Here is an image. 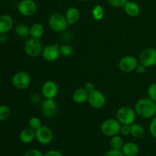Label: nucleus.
Here are the masks:
<instances>
[{
    "instance_id": "obj_22",
    "label": "nucleus",
    "mask_w": 156,
    "mask_h": 156,
    "mask_svg": "<svg viewBox=\"0 0 156 156\" xmlns=\"http://www.w3.org/2000/svg\"><path fill=\"white\" fill-rule=\"evenodd\" d=\"M15 33L18 37L26 38L30 36V27L27 24H18L15 29Z\"/></svg>"
},
{
    "instance_id": "obj_5",
    "label": "nucleus",
    "mask_w": 156,
    "mask_h": 156,
    "mask_svg": "<svg viewBox=\"0 0 156 156\" xmlns=\"http://www.w3.org/2000/svg\"><path fill=\"white\" fill-rule=\"evenodd\" d=\"M43 44L40 39L30 37L27 40L24 45V50L27 56L36 57L41 55L43 51Z\"/></svg>"
},
{
    "instance_id": "obj_37",
    "label": "nucleus",
    "mask_w": 156,
    "mask_h": 156,
    "mask_svg": "<svg viewBox=\"0 0 156 156\" xmlns=\"http://www.w3.org/2000/svg\"><path fill=\"white\" fill-rule=\"evenodd\" d=\"M84 88H85V89L88 91V92H91V91H94V90L95 89V86H94V83H92V82H86Z\"/></svg>"
},
{
    "instance_id": "obj_10",
    "label": "nucleus",
    "mask_w": 156,
    "mask_h": 156,
    "mask_svg": "<svg viewBox=\"0 0 156 156\" xmlns=\"http://www.w3.org/2000/svg\"><path fill=\"white\" fill-rule=\"evenodd\" d=\"M36 140L39 143L42 145H48L52 142L53 139V133L50 128L47 126H41L38 129L35 131Z\"/></svg>"
},
{
    "instance_id": "obj_29",
    "label": "nucleus",
    "mask_w": 156,
    "mask_h": 156,
    "mask_svg": "<svg viewBox=\"0 0 156 156\" xmlns=\"http://www.w3.org/2000/svg\"><path fill=\"white\" fill-rule=\"evenodd\" d=\"M148 98L156 102V83L151 84L147 90Z\"/></svg>"
},
{
    "instance_id": "obj_15",
    "label": "nucleus",
    "mask_w": 156,
    "mask_h": 156,
    "mask_svg": "<svg viewBox=\"0 0 156 156\" xmlns=\"http://www.w3.org/2000/svg\"><path fill=\"white\" fill-rule=\"evenodd\" d=\"M89 92L85 88H79L75 90L73 94V99L75 103L82 105L88 101Z\"/></svg>"
},
{
    "instance_id": "obj_26",
    "label": "nucleus",
    "mask_w": 156,
    "mask_h": 156,
    "mask_svg": "<svg viewBox=\"0 0 156 156\" xmlns=\"http://www.w3.org/2000/svg\"><path fill=\"white\" fill-rule=\"evenodd\" d=\"M59 53H60L61 56L69 57L73 55V49L69 44H63V45L59 46Z\"/></svg>"
},
{
    "instance_id": "obj_34",
    "label": "nucleus",
    "mask_w": 156,
    "mask_h": 156,
    "mask_svg": "<svg viewBox=\"0 0 156 156\" xmlns=\"http://www.w3.org/2000/svg\"><path fill=\"white\" fill-rule=\"evenodd\" d=\"M105 156H125L121 150H117V149H111L107 153L105 154Z\"/></svg>"
},
{
    "instance_id": "obj_1",
    "label": "nucleus",
    "mask_w": 156,
    "mask_h": 156,
    "mask_svg": "<svg viewBox=\"0 0 156 156\" xmlns=\"http://www.w3.org/2000/svg\"><path fill=\"white\" fill-rule=\"evenodd\" d=\"M135 111L142 118H152L156 114V102L149 98H142L136 103Z\"/></svg>"
},
{
    "instance_id": "obj_13",
    "label": "nucleus",
    "mask_w": 156,
    "mask_h": 156,
    "mask_svg": "<svg viewBox=\"0 0 156 156\" xmlns=\"http://www.w3.org/2000/svg\"><path fill=\"white\" fill-rule=\"evenodd\" d=\"M42 56L47 62H54L57 60L60 56L59 53V45L57 44H51L44 47L42 51Z\"/></svg>"
},
{
    "instance_id": "obj_40",
    "label": "nucleus",
    "mask_w": 156,
    "mask_h": 156,
    "mask_svg": "<svg viewBox=\"0 0 156 156\" xmlns=\"http://www.w3.org/2000/svg\"><path fill=\"white\" fill-rule=\"evenodd\" d=\"M0 3H1V0H0Z\"/></svg>"
},
{
    "instance_id": "obj_35",
    "label": "nucleus",
    "mask_w": 156,
    "mask_h": 156,
    "mask_svg": "<svg viewBox=\"0 0 156 156\" xmlns=\"http://www.w3.org/2000/svg\"><path fill=\"white\" fill-rule=\"evenodd\" d=\"M146 67L145 66H143V64H141L139 62V64L137 65L135 71L138 74H143V73H144L145 72H146Z\"/></svg>"
},
{
    "instance_id": "obj_36",
    "label": "nucleus",
    "mask_w": 156,
    "mask_h": 156,
    "mask_svg": "<svg viewBox=\"0 0 156 156\" xmlns=\"http://www.w3.org/2000/svg\"><path fill=\"white\" fill-rule=\"evenodd\" d=\"M44 156H63L60 152L57 150H50L44 154Z\"/></svg>"
},
{
    "instance_id": "obj_24",
    "label": "nucleus",
    "mask_w": 156,
    "mask_h": 156,
    "mask_svg": "<svg viewBox=\"0 0 156 156\" xmlns=\"http://www.w3.org/2000/svg\"><path fill=\"white\" fill-rule=\"evenodd\" d=\"M123 144H124V143H123V139L120 136H119V134L112 136L110 140V146H111V149L121 150Z\"/></svg>"
},
{
    "instance_id": "obj_23",
    "label": "nucleus",
    "mask_w": 156,
    "mask_h": 156,
    "mask_svg": "<svg viewBox=\"0 0 156 156\" xmlns=\"http://www.w3.org/2000/svg\"><path fill=\"white\" fill-rule=\"evenodd\" d=\"M131 126V133L130 135L132 136L134 138H141L143 135H144V128L140 123H133L132 125H130Z\"/></svg>"
},
{
    "instance_id": "obj_4",
    "label": "nucleus",
    "mask_w": 156,
    "mask_h": 156,
    "mask_svg": "<svg viewBox=\"0 0 156 156\" xmlns=\"http://www.w3.org/2000/svg\"><path fill=\"white\" fill-rule=\"evenodd\" d=\"M48 24L55 32H62L66 30L69 24L65 15L60 13H53L49 17Z\"/></svg>"
},
{
    "instance_id": "obj_12",
    "label": "nucleus",
    "mask_w": 156,
    "mask_h": 156,
    "mask_svg": "<svg viewBox=\"0 0 156 156\" xmlns=\"http://www.w3.org/2000/svg\"><path fill=\"white\" fill-rule=\"evenodd\" d=\"M57 112V105L54 99L44 98L41 101V113L47 118L54 117Z\"/></svg>"
},
{
    "instance_id": "obj_2",
    "label": "nucleus",
    "mask_w": 156,
    "mask_h": 156,
    "mask_svg": "<svg viewBox=\"0 0 156 156\" xmlns=\"http://www.w3.org/2000/svg\"><path fill=\"white\" fill-rule=\"evenodd\" d=\"M135 110L128 106H123L119 108L116 114V118L121 124L132 125L136 119Z\"/></svg>"
},
{
    "instance_id": "obj_31",
    "label": "nucleus",
    "mask_w": 156,
    "mask_h": 156,
    "mask_svg": "<svg viewBox=\"0 0 156 156\" xmlns=\"http://www.w3.org/2000/svg\"><path fill=\"white\" fill-rule=\"evenodd\" d=\"M149 132L153 138L156 139V117L152 118L149 123Z\"/></svg>"
},
{
    "instance_id": "obj_6",
    "label": "nucleus",
    "mask_w": 156,
    "mask_h": 156,
    "mask_svg": "<svg viewBox=\"0 0 156 156\" xmlns=\"http://www.w3.org/2000/svg\"><path fill=\"white\" fill-rule=\"evenodd\" d=\"M139 62L148 68L156 65V49L147 47L144 49L139 56Z\"/></svg>"
},
{
    "instance_id": "obj_14",
    "label": "nucleus",
    "mask_w": 156,
    "mask_h": 156,
    "mask_svg": "<svg viewBox=\"0 0 156 156\" xmlns=\"http://www.w3.org/2000/svg\"><path fill=\"white\" fill-rule=\"evenodd\" d=\"M41 91L44 98L54 99L58 94L59 88L56 82L52 80H49L43 84Z\"/></svg>"
},
{
    "instance_id": "obj_25",
    "label": "nucleus",
    "mask_w": 156,
    "mask_h": 156,
    "mask_svg": "<svg viewBox=\"0 0 156 156\" xmlns=\"http://www.w3.org/2000/svg\"><path fill=\"white\" fill-rule=\"evenodd\" d=\"M91 15H92L93 18L95 21H101V20H102L104 16H105V11H104L103 7L101 5H95L93 8Z\"/></svg>"
},
{
    "instance_id": "obj_11",
    "label": "nucleus",
    "mask_w": 156,
    "mask_h": 156,
    "mask_svg": "<svg viewBox=\"0 0 156 156\" xmlns=\"http://www.w3.org/2000/svg\"><path fill=\"white\" fill-rule=\"evenodd\" d=\"M139 64V60L133 56H126L119 62V68L123 73H130L133 72Z\"/></svg>"
},
{
    "instance_id": "obj_32",
    "label": "nucleus",
    "mask_w": 156,
    "mask_h": 156,
    "mask_svg": "<svg viewBox=\"0 0 156 156\" xmlns=\"http://www.w3.org/2000/svg\"><path fill=\"white\" fill-rule=\"evenodd\" d=\"M24 156H44V155L39 149H30L24 153Z\"/></svg>"
},
{
    "instance_id": "obj_3",
    "label": "nucleus",
    "mask_w": 156,
    "mask_h": 156,
    "mask_svg": "<svg viewBox=\"0 0 156 156\" xmlns=\"http://www.w3.org/2000/svg\"><path fill=\"white\" fill-rule=\"evenodd\" d=\"M121 125L117 118L107 119L101 125V132L106 136L112 137L120 133Z\"/></svg>"
},
{
    "instance_id": "obj_39",
    "label": "nucleus",
    "mask_w": 156,
    "mask_h": 156,
    "mask_svg": "<svg viewBox=\"0 0 156 156\" xmlns=\"http://www.w3.org/2000/svg\"><path fill=\"white\" fill-rule=\"evenodd\" d=\"M81 1H83V2H88V1H91V0H81Z\"/></svg>"
},
{
    "instance_id": "obj_9",
    "label": "nucleus",
    "mask_w": 156,
    "mask_h": 156,
    "mask_svg": "<svg viewBox=\"0 0 156 156\" xmlns=\"http://www.w3.org/2000/svg\"><path fill=\"white\" fill-rule=\"evenodd\" d=\"M37 9L36 2L34 0H21L18 5V11L21 15L30 17L34 15Z\"/></svg>"
},
{
    "instance_id": "obj_21",
    "label": "nucleus",
    "mask_w": 156,
    "mask_h": 156,
    "mask_svg": "<svg viewBox=\"0 0 156 156\" xmlns=\"http://www.w3.org/2000/svg\"><path fill=\"white\" fill-rule=\"evenodd\" d=\"M44 34V26L40 23H34L30 27V36L36 39H41Z\"/></svg>"
},
{
    "instance_id": "obj_17",
    "label": "nucleus",
    "mask_w": 156,
    "mask_h": 156,
    "mask_svg": "<svg viewBox=\"0 0 156 156\" xmlns=\"http://www.w3.org/2000/svg\"><path fill=\"white\" fill-rule=\"evenodd\" d=\"M13 27V19L9 15H0V34H6Z\"/></svg>"
},
{
    "instance_id": "obj_30",
    "label": "nucleus",
    "mask_w": 156,
    "mask_h": 156,
    "mask_svg": "<svg viewBox=\"0 0 156 156\" xmlns=\"http://www.w3.org/2000/svg\"><path fill=\"white\" fill-rule=\"evenodd\" d=\"M108 4L112 7L115 8H120L123 7L124 5L129 0H107Z\"/></svg>"
},
{
    "instance_id": "obj_33",
    "label": "nucleus",
    "mask_w": 156,
    "mask_h": 156,
    "mask_svg": "<svg viewBox=\"0 0 156 156\" xmlns=\"http://www.w3.org/2000/svg\"><path fill=\"white\" fill-rule=\"evenodd\" d=\"M120 133H121L122 135L126 136L130 135L131 133V126L130 125H125L122 124L121 128H120Z\"/></svg>"
},
{
    "instance_id": "obj_38",
    "label": "nucleus",
    "mask_w": 156,
    "mask_h": 156,
    "mask_svg": "<svg viewBox=\"0 0 156 156\" xmlns=\"http://www.w3.org/2000/svg\"><path fill=\"white\" fill-rule=\"evenodd\" d=\"M8 40V37L6 34H0V42L5 43Z\"/></svg>"
},
{
    "instance_id": "obj_27",
    "label": "nucleus",
    "mask_w": 156,
    "mask_h": 156,
    "mask_svg": "<svg viewBox=\"0 0 156 156\" xmlns=\"http://www.w3.org/2000/svg\"><path fill=\"white\" fill-rule=\"evenodd\" d=\"M11 109L7 105H0V121L5 120L10 117Z\"/></svg>"
},
{
    "instance_id": "obj_16",
    "label": "nucleus",
    "mask_w": 156,
    "mask_h": 156,
    "mask_svg": "<svg viewBox=\"0 0 156 156\" xmlns=\"http://www.w3.org/2000/svg\"><path fill=\"white\" fill-rule=\"evenodd\" d=\"M19 139L21 143L24 144H29L32 143L36 139L35 130H34L30 127L22 129L19 134Z\"/></svg>"
},
{
    "instance_id": "obj_28",
    "label": "nucleus",
    "mask_w": 156,
    "mask_h": 156,
    "mask_svg": "<svg viewBox=\"0 0 156 156\" xmlns=\"http://www.w3.org/2000/svg\"><path fill=\"white\" fill-rule=\"evenodd\" d=\"M28 125L29 127H30L34 130L36 131L37 129H38L42 126V123H41V120L40 118H38L37 117H33L29 120Z\"/></svg>"
},
{
    "instance_id": "obj_20",
    "label": "nucleus",
    "mask_w": 156,
    "mask_h": 156,
    "mask_svg": "<svg viewBox=\"0 0 156 156\" xmlns=\"http://www.w3.org/2000/svg\"><path fill=\"white\" fill-rule=\"evenodd\" d=\"M124 12L129 17H136L140 13V8L137 3L134 2L128 1L123 6Z\"/></svg>"
},
{
    "instance_id": "obj_8",
    "label": "nucleus",
    "mask_w": 156,
    "mask_h": 156,
    "mask_svg": "<svg viewBox=\"0 0 156 156\" xmlns=\"http://www.w3.org/2000/svg\"><path fill=\"white\" fill-rule=\"evenodd\" d=\"M88 102L90 106L94 109H100L105 106L106 103V97L101 91L94 89L89 92Z\"/></svg>"
},
{
    "instance_id": "obj_19",
    "label": "nucleus",
    "mask_w": 156,
    "mask_h": 156,
    "mask_svg": "<svg viewBox=\"0 0 156 156\" xmlns=\"http://www.w3.org/2000/svg\"><path fill=\"white\" fill-rule=\"evenodd\" d=\"M66 18L69 24H75L80 19V12L76 7H71L66 12Z\"/></svg>"
},
{
    "instance_id": "obj_7",
    "label": "nucleus",
    "mask_w": 156,
    "mask_h": 156,
    "mask_svg": "<svg viewBox=\"0 0 156 156\" xmlns=\"http://www.w3.org/2000/svg\"><path fill=\"white\" fill-rule=\"evenodd\" d=\"M12 83L13 86L17 89L24 90L30 85V77L28 73H27L26 72H18L12 77Z\"/></svg>"
},
{
    "instance_id": "obj_18",
    "label": "nucleus",
    "mask_w": 156,
    "mask_h": 156,
    "mask_svg": "<svg viewBox=\"0 0 156 156\" xmlns=\"http://www.w3.org/2000/svg\"><path fill=\"white\" fill-rule=\"evenodd\" d=\"M121 151L125 156H136L140 152V147L133 142H127L123 144Z\"/></svg>"
}]
</instances>
